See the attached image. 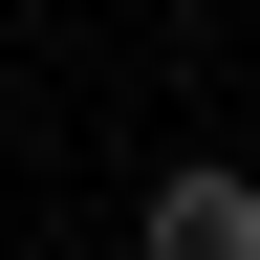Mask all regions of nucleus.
Returning <instances> with one entry per match:
<instances>
[{
    "instance_id": "nucleus-1",
    "label": "nucleus",
    "mask_w": 260,
    "mask_h": 260,
    "mask_svg": "<svg viewBox=\"0 0 260 260\" xmlns=\"http://www.w3.org/2000/svg\"><path fill=\"white\" fill-rule=\"evenodd\" d=\"M152 260H260V174H174L152 195Z\"/></svg>"
}]
</instances>
